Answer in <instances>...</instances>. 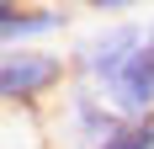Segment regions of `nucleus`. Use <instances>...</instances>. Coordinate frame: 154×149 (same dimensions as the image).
<instances>
[{
    "label": "nucleus",
    "instance_id": "obj_7",
    "mask_svg": "<svg viewBox=\"0 0 154 149\" xmlns=\"http://www.w3.org/2000/svg\"><path fill=\"white\" fill-rule=\"evenodd\" d=\"M75 5H85V11H96V16H106V21H128L138 5H154V0H75Z\"/></svg>",
    "mask_w": 154,
    "mask_h": 149
},
{
    "label": "nucleus",
    "instance_id": "obj_2",
    "mask_svg": "<svg viewBox=\"0 0 154 149\" xmlns=\"http://www.w3.org/2000/svg\"><path fill=\"white\" fill-rule=\"evenodd\" d=\"M149 43V21H138V16H128V21H106V27L96 32H80L75 43L64 48L69 53V74L75 80H85V85L106 90L117 74L133 64V53Z\"/></svg>",
    "mask_w": 154,
    "mask_h": 149
},
{
    "label": "nucleus",
    "instance_id": "obj_3",
    "mask_svg": "<svg viewBox=\"0 0 154 149\" xmlns=\"http://www.w3.org/2000/svg\"><path fill=\"white\" fill-rule=\"evenodd\" d=\"M117 112L112 101L101 96L96 85L75 80V85L64 90V101L48 112V133H53V149H101L112 133H117Z\"/></svg>",
    "mask_w": 154,
    "mask_h": 149
},
{
    "label": "nucleus",
    "instance_id": "obj_1",
    "mask_svg": "<svg viewBox=\"0 0 154 149\" xmlns=\"http://www.w3.org/2000/svg\"><path fill=\"white\" fill-rule=\"evenodd\" d=\"M69 85H75V74H69L64 48H5L0 53V101H5V112L43 117L64 101Z\"/></svg>",
    "mask_w": 154,
    "mask_h": 149
},
{
    "label": "nucleus",
    "instance_id": "obj_6",
    "mask_svg": "<svg viewBox=\"0 0 154 149\" xmlns=\"http://www.w3.org/2000/svg\"><path fill=\"white\" fill-rule=\"evenodd\" d=\"M101 149H154V117H122Z\"/></svg>",
    "mask_w": 154,
    "mask_h": 149
},
{
    "label": "nucleus",
    "instance_id": "obj_8",
    "mask_svg": "<svg viewBox=\"0 0 154 149\" xmlns=\"http://www.w3.org/2000/svg\"><path fill=\"white\" fill-rule=\"evenodd\" d=\"M149 37H154V16H149Z\"/></svg>",
    "mask_w": 154,
    "mask_h": 149
},
{
    "label": "nucleus",
    "instance_id": "obj_4",
    "mask_svg": "<svg viewBox=\"0 0 154 149\" xmlns=\"http://www.w3.org/2000/svg\"><path fill=\"white\" fill-rule=\"evenodd\" d=\"M69 32L64 0H0V48H43Z\"/></svg>",
    "mask_w": 154,
    "mask_h": 149
},
{
    "label": "nucleus",
    "instance_id": "obj_5",
    "mask_svg": "<svg viewBox=\"0 0 154 149\" xmlns=\"http://www.w3.org/2000/svg\"><path fill=\"white\" fill-rule=\"evenodd\" d=\"M101 96L112 101L117 117H154V37L133 53V64H128Z\"/></svg>",
    "mask_w": 154,
    "mask_h": 149
}]
</instances>
